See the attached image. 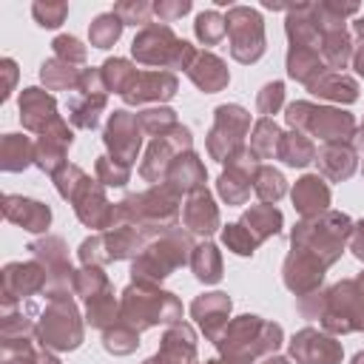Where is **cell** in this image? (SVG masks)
<instances>
[{"instance_id":"obj_1","label":"cell","mask_w":364,"mask_h":364,"mask_svg":"<svg viewBox=\"0 0 364 364\" xmlns=\"http://www.w3.org/2000/svg\"><path fill=\"white\" fill-rule=\"evenodd\" d=\"M213 344L222 353V364H253L256 355L276 353V347L282 344V327L273 321H262L259 316H239L222 330Z\"/></svg>"},{"instance_id":"obj_2","label":"cell","mask_w":364,"mask_h":364,"mask_svg":"<svg viewBox=\"0 0 364 364\" xmlns=\"http://www.w3.org/2000/svg\"><path fill=\"white\" fill-rule=\"evenodd\" d=\"M350 230H353L350 216H344L338 210H324L316 216H304L293 228L290 242L296 250H304V253L316 256L324 267H330L341 256V250L350 239Z\"/></svg>"},{"instance_id":"obj_3","label":"cell","mask_w":364,"mask_h":364,"mask_svg":"<svg viewBox=\"0 0 364 364\" xmlns=\"http://www.w3.org/2000/svg\"><path fill=\"white\" fill-rule=\"evenodd\" d=\"M191 253H193L191 236L182 233L179 228H171L142 247V253L131 264V276L136 284H154L156 287L165 276H171V270L191 262Z\"/></svg>"},{"instance_id":"obj_4","label":"cell","mask_w":364,"mask_h":364,"mask_svg":"<svg viewBox=\"0 0 364 364\" xmlns=\"http://www.w3.org/2000/svg\"><path fill=\"white\" fill-rule=\"evenodd\" d=\"M119 318L131 324L134 330H145L154 324H176L182 318V304L173 293L156 290L154 284H136L131 282L122 290L119 301Z\"/></svg>"},{"instance_id":"obj_5","label":"cell","mask_w":364,"mask_h":364,"mask_svg":"<svg viewBox=\"0 0 364 364\" xmlns=\"http://www.w3.org/2000/svg\"><path fill=\"white\" fill-rule=\"evenodd\" d=\"M131 54L142 65H159V68H182L188 71L196 48L188 40H179L171 26L165 23H148L131 43Z\"/></svg>"},{"instance_id":"obj_6","label":"cell","mask_w":364,"mask_h":364,"mask_svg":"<svg viewBox=\"0 0 364 364\" xmlns=\"http://www.w3.org/2000/svg\"><path fill=\"white\" fill-rule=\"evenodd\" d=\"M284 119L293 131H301L307 136H318L327 145L330 142H347L355 136V119H353V114H347L341 108H321V105L299 100V102L287 105Z\"/></svg>"},{"instance_id":"obj_7","label":"cell","mask_w":364,"mask_h":364,"mask_svg":"<svg viewBox=\"0 0 364 364\" xmlns=\"http://www.w3.org/2000/svg\"><path fill=\"white\" fill-rule=\"evenodd\" d=\"M37 338L51 350H74L82 341V321L71 296H48V304L37 321Z\"/></svg>"},{"instance_id":"obj_8","label":"cell","mask_w":364,"mask_h":364,"mask_svg":"<svg viewBox=\"0 0 364 364\" xmlns=\"http://www.w3.org/2000/svg\"><path fill=\"white\" fill-rule=\"evenodd\" d=\"M230 54L239 63H256L264 54V23L250 6H230L225 14Z\"/></svg>"},{"instance_id":"obj_9","label":"cell","mask_w":364,"mask_h":364,"mask_svg":"<svg viewBox=\"0 0 364 364\" xmlns=\"http://www.w3.org/2000/svg\"><path fill=\"white\" fill-rule=\"evenodd\" d=\"M250 128V114L242 105H219L213 117V128L208 134V154L219 162H230L245 145V134Z\"/></svg>"},{"instance_id":"obj_10","label":"cell","mask_w":364,"mask_h":364,"mask_svg":"<svg viewBox=\"0 0 364 364\" xmlns=\"http://www.w3.org/2000/svg\"><path fill=\"white\" fill-rule=\"evenodd\" d=\"M191 145H193V139H191V131H188L185 125H176V128H171L168 134L156 136V139L151 142L148 154H145V162H142V168H139V176L148 179V182H154V185H162V182H165V173H168V168H171V162H173L176 156H182V151L188 154Z\"/></svg>"},{"instance_id":"obj_11","label":"cell","mask_w":364,"mask_h":364,"mask_svg":"<svg viewBox=\"0 0 364 364\" xmlns=\"http://www.w3.org/2000/svg\"><path fill=\"white\" fill-rule=\"evenodd\" d=\"M256 171H259V156H256L250 148H242V151L228 162V168H225L222 176H219V196H222L228 205H245L247 196H250Z\"/></svg>"},{"instance_id":"obj_12","label":"cell","mask_w":364,"mask_h":364,"mask_svg":"<svg viewBox=\"0 0 364 364\" xmlns=\"http://www.w3.org/2000/svg\"><path fill=\"white\" fill-rule=\"evenodd\" d=\"M105 148L111 151L114 159L125 162V165H134L136 159V151L142 145V125H139V117L136 114H128V111H114L108 125H105Z\"/></svg>"},{"instance_id":"obj_13","label":"cell","mask_w":364,"mask_h":364,"mask_svg":"<svg viewBox=\"0 0 364 364\" xmlns=\"http://www.w3.org/2000/svg\"><path fill=\"white\" fill-rule=\"evenodd\" d=\"M290 355L296 364H341V344L316 327H304L290 338Z\"/></svg>"},{"instance_id":"obj_14","label":"cell","mask_w":364,"mask_h":364,"mask_svg":"<svg viewBox=\"0 0 364 364\" xmlns=\"http://www.w3.org/2000/svg\"><path fill=\"white\" fill-rule=\"evenodd\" d=\"M48 284V273L43 264L37 262H11L6 264L3 270V304H6V313L11 310V304L23 296H34L40 290H46Z\"/></svg>"},{"instance_id":"obj_15","label":"cell","mask_w":364,"mask_h":364,"mask_svg":"<svg viewBox=\"0 0 364 364\" xmlns=\"http://www.w3.org/2000/svg\"><path fill=\"white\" fill-rule=\"evenodd\" d=\"M71 142H74V131L68 128V122L65 119L51 122L34 142V165L54 176L65 165V151L71 148Z\"/></svg>"},{"instance_id":"obj_16","label":"cell","mask_w":364,"mask_h":364,"mask_svg":"<svg viewBox=\"0 0 364 364\" xmlns=\"http://www.w3.org/2000/svg\"><path fill=\"white\" fill-rule=\"evenodd\" d=\"M71 205H74V210H77L82 225L100 228V230H111V225H114V205L105 199L102 185L85 179L80 185V191L71 196Z\"/></svg>"},{"instance_id":"obj_17","label":"cell","mask_w":364,"mask_h":364,"mask_svg":"<svg viewBox=\"0 0 364 364\" xmlns=\"http://www.w3.org/2000/svg\"><path fill=\"white\" fill-rule=\"evenodd\" d=\"M324 270H327V267H324L316 256H310V253L293 247L290 256L284 259V284L301 299V296L318 290V284H321V279H324Z\"/></svg>"},{"instance_id":"obj_18","label":"cell","mask_w":364,"mask_h":364,"mask_svg":"<svg viewBox=\"0 0 364 364\" xmlns=\"http://www.w3.org/2000/svg\"><path fill=\"white\" fill-rule=\"evenodd\" d=\"M176 94V77L171 71L154 68V71H139L131 88L122 94L128 105H142V102H162Z\"/></svg>"},{"instance_id":"obj_19","label":"cell","mask_w":364,"mask_h":364,"mask_svg":"<svg viewBox=\"0 0 364 364\" xmlns=\"http://www.w3.org/2000/svg\"><path fill=\"white\" fill-rule=\"evenodd\" d=\"M145 364H196V336L188 324L176 321L165 330L159 353Z\"/></svg>"},{"instance_id":"obj_20","label":"cell","mask_w":364,"mask_h":364,"mask_svg":"<svg viewBox=\"0 0 364 364\" xmlns=\"http://www.w3.org/2000/svg\"><path fill=\"white\" fill-rule=\"evenodd\" d=\"M191 316L199 321L202 333L216 341L222 336V330L228 327V316H230V299L225 293H202L193 299L191 304Z\"/></svg>"},{"instance_id":"obj_21","label":"cell","mask_w":364,"mask_h":364,"mask_svg":"<svg viewBox=\"0 0 364 364\" xmlns=\"http://www.w3.org/2000/svg\"><path fill=\"white\" fill-rule=\"evenodd\" d=\"M182 222L191 233H199V236H210L216 228H219V210L208 193V188H196L185 196V205H182Z\"/></svg>"},{"instance_id":"obj_22","label":"cell","mask_w":364,"mask_h":364,"mask_svg":"<svg viewBox=\"0 0 364 364\" xmlns=\"http://www.w3.org/2000/svg\"><path fill=\"white\" fill-rule=\"evenodd\" d=\"M20 119L28 131L43 134L51 122H57V102L51 94L40 91V88H23L20 94Z\"/></svg>"},{"instance_id":"obj_23","label":"cell","mask_w":364,"mask_h":364,"mask_svg":"<svg viewBox=\"0 0 364 364\" xmlns=\"http://www.w3.org/2000/svg\"><path fill=\"white\" fill-rule=\"evenodd\" d=\"M3 213H6L9 222H14V225H20V228H26V230H31V233L46 230L48 222H51V210H48L43 202H37V199H23V196H11V193L3 199Z\"/></svg>"},{"instance_id":"obj_24","label":"cell","mask_w":364,"mask_h":364,"mask_svg":"<svg viewBox=\"0 0 364 364\" xmlns=\"http://www.w3.org/2000/svg\"><path fill=\"white\" fill-rule=\"evenodd\" d=\"M188 77H191V82H193L199 91H205V94L222 91V88L228 85V80H230L225 63H222L216 54H210V51H196V57H193V63H191V68H188Z\"/></svg>"},{"instance_id":"obj_25","label":"cell","mask_w":364,"mask_h":364,"mask_svg":"<svg viewBox=\"0 0 364 364\" xmlns=\"http://www.w3.org/2000/svg\"><path fill=\"white\" fill-rule=\"evenodd\" d=\"M316 162L327 179L341 182L355 173V148L347 142H330L316 154Z\"/></svg>"},{"instance_id":"obj_26","label":"cell","mask_w":364,"mask_h":364,"mask_svg":"<svg viewBox=\"0 0 364 364\" xmlns=\"http://www.w3.org/2000/svg\"><path fill=\"white\" fill-rule=\"evenodd\" d=\"M165 182L176 191V193H191V191H196V188H205V165L199 162V156L193 154V151H188V154H182V156H176L173 162H171V168H168V173H165Z\"/></svg>"},{"instance_id":"obj_27","label":"cell","mask_w":364,"mask_h":364,"mask_svg":"<svg viewBox=\"0 0 364 364\" xmlns=\"http://www.w3.org/2000/svg\"><path fill=\"white\" fill-rule=\"evenodd\" d=\"M293 205L301 216H316V213H324L327 205H330V188L321 176H301L293 188Z\"/></svg>"},{"instance_id":"obj_28","label":"cell","mask_w":364,"mask_h":364,"mask_svg":"<svg viewBox=\"0 0 364 364\" xmlns=\"http://www.w3.org/2000/svg\"><path fill=\"white\" fill-rule=\"evenodd\" d=\"M324 71H330L321 60V54L316 48H307V46H290L287 51V74L304 85L316 82Z\"/></svg>"},{"instance_id":"obj_29","label":"cell","mask_w":364,"mask_h":364,"mask_svg":"<svg viewBox=\"0 0 364 364\" xmlns=\"http://www.w3.org/2000/svg\"><path fill=\"white\" fill-rule=\"evenodd\" d=\"M102 108H105V94H91L77 88L68 97V119L74 128H97Z\"/></svg>"},{"instance_id":"obj_30","label":"cell","mask_w":364,"mask_h":364,"mask_svg":"<svg viewBox=\"0 0 364 364\" xmlns=\"http://www.w3.org/2000/svg\"><path fill=\"white\" fill-rule=\"evenodd\" d=\"M316 97H324V100H336V102H353L358 100V85L353 77L341 74V71H324L316 82L307 85Z\"/></svg>"},{"instance_id":"obj_31","label":"cell","mask_w":364,"mask_h":364,"mask_svg":"<svg viewBox=\"0 0 364 364\" xmlns=\"http://www.w3.org/2000/svg\"><path fill=\"white\" fill-rule=\"evenodd\" d=\"M316 145L307 134L301 131H290V134H282V142H279V159L293 165V168H304L316 159Z\"/></svg>"},{"instance_id":"obj_32","label":"cell","mask_w":364,"mask_h":364,"mask_svg":"<svg viewBox=\"0 0 364 364\" xmlns=\"http://www.w3.org/2000/svg\"><path fill=\"white\" fill-rule=\"evenodd\" d=\"M242 225L253 233L256 242H264V239H270V236L279 233V228H282V213H279L273 205H253L250 210H245Z\"/></svg>"},{"instance_id":"obj_33","label":"cell","mask_w":364,"mask_h":364,"mask_svg":"<svg viewBox=\"0 0 364 364\" xmlns=\"http://www.w3.org/2000/svg\"><path fill=\"white\" fill-rule=\"evenodd\" d=\"M80 77H82V71L74 68L71 63L60 60V57H51V60L43 63V68H40V80H43L46 88H51V91H65V88L77 91Z\"/></svg>"},{"instance_id":"obj_34","label":"cell","mask_w":364,"mask_h":364,"mask_svg":"<svg viewBox=\"0 0 364 364\" xmlns=\"http://www.w3.org/2000/svg\"><path fill=\"white\" fill-rule=\"evenodd\" d=\"M191 270L196 273L199 282L216 284L222 279V256H219L216 245H210V242L196 245L193 253H191Z\"/></svg>"},{"instance_id":"obj_35","label":"cell","mask_w":364,"mask_h":364,"mask_svg":"<svg viewBox=\"0 0 364 364\" xmlns=\"http://www.w3.org/2000/svg\"><path fill=\"white\" fill-rule=\"evenodd\" d=\"M85 310H88V324L97 330H108L111 324H117V299H114V287L108 284L102 293L88 296L85 299Z\"/></svg>"},{"instance_id":"obj_36","label":"cell","mask_w":364,"mask_h":364,"mask_svg":"<svg viewBox=\"0 0 364 364\" xmlns=\"http://www.w3.org/2000/svg\"><path fill=\"white\" fill-rule=\"evenodd\" d=\"M0 156H3L6 171H23L26 165L34 162V142L28 136H20V134H6Z\"/></svg>"},{"instance_id":"obj_37","label":"cell","mask_w":364,"mask_h":364,"mask_svg":"<svg viewBox=\"0 0 364 364\" xmlns=\"http://www.w3.org/2000/svg\"><path fill=\"white\" fill-rule=\"evenodd\" d=\"M279 142H282V131L273 119L262 117L256 125H253V136H250V151L259 156V159H273L279 156Z\"/></svg>"},{"instance_id":"obj_38","label":"cell","mask_w":364,"mask_h":364,"mask_svg":"<svg viewBox=\"0 0 364 364\" xmlns=\"http://www.w3.org/2000/svg\"><path fill=\"white\" fill-rule=\"evenodd\" d=\"M100 71H102L105 88H108V91H117L119 97L131 88V82H134V80H136V74H139V71H136L128 60H122V57H111V60H105Z\"/></svg>"},{"instance_id":"obj_39","label":"cell","mask_w":364,"mask_h":364,"mask_svg":"<svg viewBox=\"0 0 364 364\" xmlns=\"http://www.w3.org/2000/svg\"><path fill=\"white\" fill-rule=\"evenodd\" d=\"M102 344L114 355H128V353H134L139 347V330H134L131 324H125L119 318L117 324H111L108 330H102Z\"/></svg>"},{"instance_id":"obj_40","label":"cell","mask_w":364,"mask_h":364,"mask_svg":"<svg viewBox=\"0 0 364 364\" xmlns=\"http://www.w3.org/2000/svg\"><path fill=\"white\" fill-rule=\"evenodd\" d=\"M122 20L114 14V11H105V14H100V17H94V23H91V28H88V37H91V46L94 48H111L117 40H119V34H122Z\"/></svg>"},{"instance_id":"obj_41","label":"cell","mask_w":364,"mask_h":364,"mask_svg":"<svg viewBox=\"0 0 364 364\" xmlns=\"http://www.w3.org/2000/svg\"><path fill=\"white\" fill-rule=\"evenodd\" d=\"M253 191H256V196H259L264 205H270V202H279V199L284 196L287 185H284V176H282L276 168L259 165L256 179H253Z\"/></svg>"},{"instance_id":"obj_42","label":"cell","mask_w":364,"mask_h":364,"mask_svg":"<svg viewBox=\"0 0 364 364\" xmlns=\"http://www.w3.org/2000/svg\"><path fill=\"white\" fill-rule=\"evenodd\" d=\"M193 31H196V37H199L205 46H216V43L228 34V28H225V17H222L219 11H213V9H208V11H202V14L196 17Z\"/></svg>"},{"instance_id":"obj_43","label":"cell","mask_w":364,"mask_h":364,"mask_svg":"<svg viewBox=\"0 0 364 364\" xmlns=\"http://www.w3.org/2000/svg\"><path fill=\"white\" fill-rule=\"evenodd\" d=\"M136 117H139L142 134H151V136H162V134H168L171 128L179 125L176 122V111H171V108H148V111H142Z\"/></svg>"},{"instance_id":"obj_44","label":"cell","mask_w":364,"mask_h":364,"mask_svg":"<svg viewBox=\"0 0 364 364\" xmlns=\"http://www.w3.org/2000/svg\"><path fill=\"white\" fill-rule=\"evenodd\" d=\"M131 176V165L114 159V156H100L97 159V182L108 185V188H122Z\"/></svg>"},{"instance_id":"obj_45","label":"cell","mask_w":364,"mask_h":364,"mask_svg":"<svg viewBox=\"0 0 364 364\" xmlns=\"http://www.w3.org/2000/svg\"><path fill=\"white\" fill-rule=\"evenodd\" d=\"M222 242L228 245V250L239 253V256H253V250L259 247V242L253 239V233L242 225V222H233L222 230Z\"/></svg>"},{"instance_id":"obj_46","label":"cell","mask_w":364,"mask_h":364,"mask_svg":"<svg viewBox=\"0 0 364 364\" xmlns=\"http://www.w3.org/2000/svg\"><path fill=\"white\" fill-rule=\"evenodd\" d=\"M105 287H108V276H105L100 267H82V270H77V276H74V293H80L82 299L97 296V293H102Z\"/></svg>"},{"instance_id":"obj_47","label":"cell","mask_w":364,"mask_h":364,"mask_svg":"<svg viewBox=\"0 0 364 364\" xmlns=\"http://www.w3.org/2000/svg\"><path fill=\"white\" fill-rule=\"evenodd\" d=\"M85 179H88V173H85L82 168H77V165H68V162L54 173V185H57L60 196L68 199V202H71V196L80 191V185H82Z\"/></svg>"},{"instance_id":"obj_48","label":"cell","mask_w":364,"mask_h":364,"mask_svg":"<svg viewBox=\"0 0 364 364\" xmlns=\"http://www.w3.org/2000/svg\"><path fill=\"white\" fill-rule=\"evenodd\" d=\"M51 46H54V57H60V60H65V63H71V65H82V63H85V46H82L77 37L60 34Z\"/></svg>"},{"instance_id":"obj_49","label":"cell","mask_w":364,"mask_h":364,"mask_svg":"<svg viewBox=\"0 0 364 364\" xmlns=\"http://www.w3.org/2000/svg\"><path fill=\"white\" fill-rule=\"evenodd\" d=\"M282 102H284V85L276 80V82H267V85L259 91V97H256V111L270 119V114H276V111L282 108Z\"/></svg>"},{"instance_id":"obj_50","label":"cell","mask_w":364,"mask_h":364,"mask_svg":"<svg viewBox=\"0 0 364 364\" xmlns=\"http://www.w3.org/2000/svg\"><path fill=\"white\" fill-rule=\"evenodd\" d=\"M31 14L37 17V23H40L43 28H57V26L65 20L68 6H65V3H34V6H31Z\"/></svg>"},{"instance_id":"obj_51","label":"cell","mask_w":364,"mask_h":364,"mask_svg":"<svg viewBox=\"0 0 364 364\" xmlns=\"http://www.w3.org/2000/svg\"><path fill=\"white\" fill-rule=\"evenodd\" d=\"M154 11V6H148V3H142V0H136V3H117L114 6V14L125 23V26H148V14Z\"/></svg>"},{"instance_id":"obj_52","label":"cell","mask_w":364,"mask_h":364,"mask_svg":"<svg viewBox=\"0 0 364 364\" xmlns=\"http://www.w3.org/2000/svg\"><path fill=\"white\" fill-rule=\"evenodd\" d=\"M191 11V3L188 0H176V3H168V0H162V3H156L154 6V14L159 17V23H173V20H179L182 14H188Z\"/></svg>"},{"instance_id":"obj_53","label":"cell","mask_w":364,"mask_h":364,"mask_svg":"<svg viewBox=\"0 0 364 364\" xmlns=\"http://www.w3.org/2000/svg\"><path fill=\"white\" fill-rule=\"evenodd\" d=\"M353 31H355V37H358V43L353 46V65H355V71L364 77V17H358V20L353 23Z\"/></svg>"},{"instance_id":"obj_54","label":"cell","mask_w":364,"mask_h":364,"mask_svg":"<svg viewBox=\"0 0 364 364\" xmlns=\"http://www.w3.org/2000/svg\"><path fill=\"white\" fill-rule=\"evenodd\" d=\"M347 247L353 250V256H355V259H361V262H364V219L353 225L350 239H347Z\"/></svg>"},{"instance_id":"obj_55","label":"cell","mask_w":364,"mask_h":364,"mask_svg":"<svg viewBox=\"0 0 364 364\" xmlns=\"http://www.w3.org/2000/svg\"><path fill=\"white\" fill-rule=\"evenodd\" d=\"M355 282V330H364V273L353 279Z\"/></svg>"},{"instance_id":"obj_56","label":"cell","mask_w":364,"mask_h":364,"mask_svg":"<svg viewBox=\"0 0 364 364\" xmlns=\"http://www.w3.org/2000/svg\"><path fill=\"white\" fill-rule=\"evenodd\" d=\"M3 71H6V94H3V100H6L9 97V88L14 82V63L11 60H3Z\"/></svg>"},{"instance_id":"obj_57","label":"cell","mask_w":364,"mask_h":364,"mask_svg":"<svg viewBox=\"0 0 364 364\" xmlns=\"http://www.w3.org/2000/svg\"><path fill=\"white\" fill-rule=\"evenodd\" d=\"M264 364H290V361H287V358H279V355H270Z\"/></svg>"},{"instance_id":"obj_58","label":"cell","mask_w":364,"mask_h":364,"mask_svg":"<svg viewBox=\"0 0 364 364\" xmlns=\"http://www.w3.org/2000/svg\"><path fill=\"white\" fill-rule=\"evenodd\" d=\"M353 364H364V350H361V353H355V358H353Z\"/></svg>"},{"instance_id":"obj_59","label":"cell","mask_w":364,"mask_h":364,"mask_svg":"<svg viewBox=\"0 0 364 364\" xmlns=\"http://www.w3.org/2000/svg\"><path fill=\"white\" fill-rule=\"evenodd\" d=\"M205 364H222V361H216V358H210V361H205Z\"/></svg>"}]
</instances>
